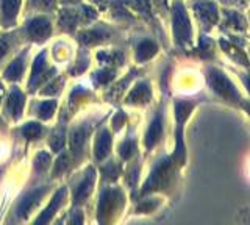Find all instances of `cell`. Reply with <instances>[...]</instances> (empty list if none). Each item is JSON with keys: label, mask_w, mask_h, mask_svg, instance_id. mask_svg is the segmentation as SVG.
<instances>
[{"label": "cell", "mask_w": 250, "mask_h": 225, "mask_svg": "<svg viewBox=\"0 0 250 225\" xmlns=\"http://www.w3.org/2000/svg\"><path fill=\"white\" fill-rule=\"evenodd\" d=\"M207 79H208V84L211 86V89L216 92L217 97H221L222 100H225V102L236 105V106L244 105V102H242L244 99L241 97L238 88L234 86V83L227 77V74L213 67L208 71Z\"/></svg>", "instance_id": "obj_1"}, {"label": "cell", "mask_w": 250, "mask_h": 225, "mask_svg": "<svg viewBox=\"0 0 250 225\" xmlns=\"http://www.w3.org/2000/svg\"><path fill=\"white\" fill-rule=\"evenodd\" d=\"M174 36L178 44L189 42L192 36L191 22L182 2L174 3Z\"/></svg>", "instance_id": "obj_2"}, {"label": "cell", "mask_w": 250, "mask_h": 225, "mask_svg": "<svg viewBox=\"0 0 250 225\" xmlns=\"http://www.w3.org/2000/svg\"><path fill=\"white\" fill-rule=\"evenodd\" d=\"M172 174H174V169H172V161L170 160H163L160 164L153 169V172L150 174V177H148L147 183L144 184L143 192L167 188L169 183H170Z\"/></svg>", "instance_id": "obj_3"}, {"label": "cell", "mask_w": 250, "mask_h": 225, "mask_svg": "<svg viewBox=\"0 0 250 225\" xmlns=\"http://www.w3.org/2000/svg\"><path fill=\"white\" fill-rule=\"evenodd\" d=\"M194 11H195V14H197L199 20L207 27V30H209L211 27H214L217 24L219 11H217L216 3H213V2H197L194 5Z\"/></svg>", "instance_id": "obj_4"}, {"label": "cell", "mask_w": 250, "mask_h": 225, "mask_svg": "<svg viewBox=\"0 0 250 225\" xmlns=\"http://www.w3.org/2000/svg\"><path fill=\"white\" fill-rule=\"evenodd\" d=\"M121 199H122V194L117 189H108L104 192V196H102V199H100V205H99L100 221L104 219V216L111 214L114 211V209L117 208V205H119Z\"/></svg>", "instance_id": "obj_5"}, {"label": "cell", "mask_w": 250, "mask_h": 225, "mask_svg": "<svg viewBox=\"0 0 250 225\" xmlns=\"http://www.w3.org/2000/svg\"><path fill=\"white\" fill-rule=\"evenodd\" d=\"M50 22L47 20L45 18H36L33 19L28 24L27 27V32H28V36L31 40L35 41H41V40H45L47 36L50 35Z\"/></svg>", "instance_id": "obj_6"}, {"label": "cell", "mask_w": 250, "mask_h": 225, "mask_svg": "<svg viewBox=\"0 0 250 225\" xmlns=\"http://www.w3.org/2000/svg\"><path fill=\"white\" fill-rule=\"evenodd\" d=\"M94 182H96V172H94L92 169H88V172H86L84 178L82 180V183L78 184V188L75 191V196H74V200L77 204H80V202H84L86 199L89 197V194L94 188Z\"/></svg>", "instance_id": "obj_7"}, {"label": "cell", "mask_w": 250, "mask_h": 225, "mask_svg": "<svg viewBox=\"0 0 250 225\" xmlns=\"http://www.w3.org/2000/svg\"><path fill=\"white\" fill-rule=\"evenodd\" d=\"M45 194V188H38L35 191H31L30 194H27L25 197L22 199V202L19 204V208H18V214L25 217L31 209L35 208V205L38 204L39 200H41V197Z\"/></svg>", "instance_id": "obj_8"}, {"label": "cell", "mask_w": 250, "mask_h": 225, "mask_svg": "<svg viewBox=\"0 0 250 225\" xmlns=\"http://www.w3.org/2000/svg\"><path fill=\"white\" fill-rule=\"evenodd\" d=\"M109 149H111V135H109L108 130H102L97 136V139H96L94 155H96L97 160H104L109 153Z\"/></svg>", "instance_id": "obj_9"}, {"label": "cell", "mask_w": 250, "mask_h": 225, "mask_svg": "<svg viewBox=\"0 0 250 225\" xmlns=\"http://www.w3.org/2000/svg\"><path fill=\"white\" fill-rule=\"evenodd\" d=\"M64 197H66V189H60L57 194L53 196V199H52V202H50V205L47 206V209L45 211L38 217L36 219V224H45V222H49L50 219H52V216L57 213V209L60 208V205L62 204V200H64Z\"/></svg>", "instance_id": "obj_10"}, {"label": "cell", "mask_w": 250, "mask_h": 225, "mask_svg": "<svg viewBox=\"0 0 250 225\" xmlns=\"http://www.w3.org/2000/svg\"><path fill=\"white\" fill-rule=\"evenodd\" d=\"M224 25L234 30V32H246L247 20L239 11H225L224 14Z\"/></svg>", "instance_id": "obj_11"}, {"label": "cell", "mask_w": 250, "mask_h": 225, "mask_svg": "<svg viewBox=\"0 0 250 225\" xmlns=\"http://www.w3.org/2000/svg\"><path fill=\"white\" fill-rule=\"evenodd\" d=\"M161 133H163V122H161V116L158 114L152 121L150 127H148V130H147V135H146V147L147 149H152V147L160 141Z\"/></svg>", "instance_id": "obj_12"}, {"label": "cell", "mask_w": 250, "mask_h": 225, "mask_svg": "<svg viewBox=\"0 0 250 225\" xmlns=\"http://www.w3.org/2000/svg\"><path fill=\"white\" fill-rule=\"evenodd\" d=\"M150 88H148L147 83H139L136 84L133 91L130 92V96L127 97L128 103H144L150 100Z\"/></svg>", "instance_id": "obj_13"}, {"label": "cell", "mask_w": 250, "mask_h": 225, "mask_svg": "<svg viewBox=\"0 0 250 225\" xmlns=\"http://www.w3.org/2000/svg\"><path fill=\"white\" fill-rule=\"evenodd\" d=\"M6 108L8 111L13 114V118H19L21 113H22V108H23V94L19 89H13L10 97L6 100Z\"/></svg>", "instance_id": "obj_14"}, {"label": "cell", "mask_w": 250, "mask_h": 225, "mask_svg": "<svg viewBox=\"0 0 250 225\" xmlns=\"http://www.w3.org/2000/svg\"><path fill=\"white\" fill-rule=\"evenodd\" d=\"M84 139H86V130L82 127L74 130L72 133H70L69 144H70V150H72V153L75 155V157L80 155V152L83 149V144H84Z\"/></svg>", "instance_id": "obj_15"}, {"label": "cell", "mask_w": 250, "mask_h": 225, "mask_svg": "<svg viewBox=\"0 0 250 225\" xmlns=\"http://www.w3.org/2000/svg\"><path fill=\"white\" fill-rule=\"evenodd\" d=\"M158 52V47H156V44L152 42V41H143L139 45H138V50H136V60L138 61H147L150 60L155 53Z\"/></svg>", "instance_id": "obj_16"}, {"label": "cell", "mask_w": 250, "mask_h": 225, "mask_svg": "<svg viewBox=\"0 0 250 225\" xmlns=\"http://www.w3.org/2000/svg\"><path fill=\"white\" fill-rule=\"evenodd\" d=\"M222 47H224V52L229 53V55H230L234 61H238V63L244 64V66H249V60H247V57H246V53L242 52V49L238 47L236 44H233V42H224V41H222Z\"/></svg>", "instance_id": "obj_17"}, {"label": "cell", "mask_w": 250, "mask_h": 225, "mask_svg": "<svg viewBox=\"0 0 250 225\" xmlns=\"http://www.w3.org/2000/svg\"><path fill=\"white\" fill-rule=\"evenodd\" d=\"M19 11V0H2V13L6 22H13Z\"/></svg>", "instance_id": "obj_18"}, {"label": "cell", "mask_w": 250, "mask_h": 225, "mask_svg": "<svg viewBox=\"0 0 250 225\" xmlns=\"http://www.w3.org/2000/svg\"><path fill=\"white\" fill-rule=\"evenodd\" d=\"M44 67H45V55L44 53H39L38 58L35 60L33 63V72H31V80H30V88L35 86L38 83L39 77L44 75Z\"/></svg>", "instance_id": "obj_19"}, {"label": "cell", "mask_w": 250, "mask_h": 225, "mask_svg": "<svg viewBox=\"0 0 250 225\" xmlns=\"http://www.w3.org/2000/svg\"><path fill=\"white\" fill-rule=\"evenodd\" d=\"M22 72H23V57L13 61V63L10 64V67L5 71V77L8 80H18L22 75Z\"/></svg>", "instance_id": "obj_20"}, {"label": "cell", "mask_w": 250, "mask_h": 225, "mask_svg": "<svg viewBox=\"0 0 250 225\" xmlns=\"http://www.w3.org/2000/svg\"><path fill=\"white\" fill-rule=\"evenodd\" d=\"M106 35L100 30H91V32H84L80 35V41L84 44H97L100 41H104Z\"/></svg>", "instance_id": "obj_21"}, {"label": "cell", "mask_w": 250, "mask_h": 225, "mask_svg": "<svg viewBox=\"0 0 250 225\" xmlns=\"http://www.w3.org/2000/svg\"><path fill=\"white\" fill-rule=\"evenodd\" d=\"M77 22H78V16H77V13H75V11H62V13H61V16H60V24H61L62 28L72 30V28H75Z\"/></svg>", "instance_id": "obj_22"}, {"label": "cell", "mask_w": 250, "mask_h": 225, "mask_svg": "<svg viewBox=\"0 0 250 225\" xmlns=\"http://www.w3.org/2000/svg\"><path fill=\"white\" fill-rule=\"evenodd\" d=\"M57 108V100H49V102H42L38 108V113H39V118L41 119H50L52 114Z\"/></svg>", "instance_id": "obj_23"}, {"label": "cell", "mask_w": 250, "mask_h": 225, "mask_svg": "<svg viewBox=\"0 0 250 225\" xmlns=\"http://www.w3.org/2000/svg\"><path fill=\"white\" fill-rule=\"evenodd\" d=\"M22 133L25 135V138H28V139H38L42 135V127L36 122H30L22 128Z\"/></svg>", "instance_id": "obj_24"}, {"label": "cell", "mask_w": 250, "mask_h": 225, "mask_svg": "<svg viewBox=\"0 0 250 225\" xmlns=\"http://www.w3.org/2000/svg\"><path fill=\"white\" fill-rule=\"evenodd\" d=\"M69 167V157L66 153H61L60 155V158L57 160V164H55V167H53V177H58V175H61L64 170Z\"/></svg>", "instance_id": "obj_25"}, {"label": "cell", "mask_w": 250, "mask_h": 225, "mask_svg": "<svg viewBox=\"0 0 250 225\" xmlns=\"http://www.w3.org/2000/svg\"><path fill=\"white\" fill-rule=\"evenodd\" d=\"M50 164V155L45 153V152H41L38 153V157L35 158V169L36 170H45Z\"/></svg>", "instance_id": "obj_26"}, {"label": "cell", "mask_w": 250, "mask_h": 225, "mask_svg": "<svg viewBox=\"0 0 250 225\" xmlns=\"http://www.w3.org/2000/svg\"><path fill=\"white\" fill-rule=\"evenodd\" d=\"M64 143H66V136H64V133L62 131H55L53 133V136H52V139H50V147L53 150H61L62 149V145H64Z\"/></svg>", "instance_id": "obj_27"}, {"label": "cell", "mask_w": 250, "mask_h": 225, "mask_svg": "<svg viewBox=\"0 0 250 225\" xmlns=\"http://www.w3.org/2000/svg\"><path fill=\"white\" fill-rule=\"evenodd\" d=\"M113 77H114V71H113V69H104V71L97 72L94 79H96V82L99 84H106L109 80L113 79Z\"/></svg>", "instance_id": "obj_28"}, {"label": "cell", "mask_w": 250, "mask_h": 225, "mask_svg": "<svg viewBox=\"0 0 250 225\" xmlns=\"http://www.w3.org/2000/svg\"><path fill=\"white\" fill-rule=\"evenodd\" d=\"M133 152H135V143L133 141H125L119 149V153L124 160H128L133 155Z\"/></svg>", "instance_id": "obj_29"}, {"label": "cell", "mask_w": 250, "mask_h": 225, "mask_svg": "<svg viewBox=\"0 0 250 225\" xmlns=\"http://www.w3.org/2000/svg\"><path fill=\"white\" fill-rule=\"evenodd\" d=\"M131 8H135L138 11H146L148 13V10H150V3H148V0H128L127 2Z\"/></svg>", "instance_id": "obj_30"}, {"label": "cell", "mask_w": 250, "mask_h": 225, "mask_svg": "<svg viewBox=\"0 0 250 225\" xmlns=\"http://www.w3.org/2000/svg\"><path fill=\"white\" fill-rule=\"evenodd\" d=\"M156 205H158V202H155V200H144L139 204L138 213H150L156 208Z\"/></svg>", "instance_id": "obj_31"}, {"label": "cell", "mask_w": 250, "mask_h": 225, "mask_svg": "<svg viewBox=\"0 0 250 225\" xmlns=\"http://www.w3.org/2000/svg\"><path fill=\"white\" fill-rule=\"evenodd\" d=\"M104 172H105V177L108 175V178H116L117 174H119V169H117L116 164H108V166L104 169Z\"/></svg>", "instance_id": "obj_32"}, {"label": "cell", "mask_w": 250, "mask_h": 225, "mask_svg": "<svg viewBox=\"0 0 250 225\" xmlns=\"http://www.w3.org/2000/svg\"><path fill=\"white\" fill-rule=\"evenodd\" d=\"M61 83H62V80H58V83H57V80H55L53 83H50L49 86H47V89L42 91V94H55V92L58 91V86Z\"/></svg>", "instance_id": "obj_33"}, {"label": "cell", "mask_w": 250, "mask_h": 225, "mask_svg": "<svg viewBox=\"0 0 250 225\" xmlns=\"http://www.w3.org/2000/svg\"><path fill=\"white\" fill-rule=\"evenodd\" d=\"M53 2L55 0H36V5L39 8L47 10V8H50V6H53Z\"/></svg>", "instance_id": "obj_34"}, {"label": "cell", "mask_w": 250, "mask_h": 225, "mask_svg": "<svg viewBox=\"0 0 250 225\" xmlns=\"http://www.w3.org/2000/svg\"><path fill=\"white\" fill-rule=\"evenodd\" d=\"M6 52H8V41L2 40V41H0V58H2Z\"/></svg>", "instance_id": "obj_35"}, {"label": "cell", "mask_w": 250, "mask_h": 225, "mask_svg": "<svg viewBox=\"0 0 250 225\" xmlns=\"http://www.w3.org/2000/svg\"><path fill=\"white\" fill-rule=\"evenodd\" d=\"M241 79H242V82H244V84H246V88L250 91V72L249 74H242V77H241Z\"/></svg>", "instance_id": "obj_36"}, {"label": "cell", "mask_w": 250, "mask_h": 225, "mask_svg": "<svg viewBox=\"0 0 250 225\" xmlns=\"http://www.w3.org/2000/svg\"><path fill=\"white\" fill-rule=\"evenodd\" d=\"M3 94H5V89H3V86H2V83H0V100H2Z\"/></svg>", "instance_id": "obj_37"}, {"label": "cell", "mask_w": 250, "mask_h": 225, "mask_svg": "<svg viewBox=\"0 0 250 225\" xmlns=\"http://www.w3.org/2000/svg\"><path fill=\"white\" fill-rule=\"evenodd\" d=\"M242 106H246V105H242ZM246 108H247V111H249V114H250V105H249V106H246Z\"/></svg>", "instance_id": "obj_38"}, {"label": "cell", "mask_w": 250, "mask_h": 225, "mask_svg": "<svg viewBox=\"0 0 250 225\" xmlns=\"http://www.w3.org/2000/svg\"><path fill=\"white\" fill-rule=\"evenodd\" d=\"M62 2H77V0H62Z\"/></svg>", "instance_id": "obj_39"}, {"label": "cell", "mask_w": 250, "mask_h": 225, "mask_svg": "<svg viewBox=\"0 0 250 225\" xmlns=\"http://www.w3.org/2000/svg\"><path fill=\"white\" fill-rule=\"evenodd\" d=\"M249 18H250V14H249Z\"/></svg>", "instance_id": "obj_40"}]
</instances>
